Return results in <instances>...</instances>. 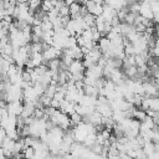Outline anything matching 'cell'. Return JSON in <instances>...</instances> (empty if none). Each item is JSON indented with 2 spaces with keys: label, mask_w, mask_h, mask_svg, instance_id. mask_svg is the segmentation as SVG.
<instances>
[{
  "label": "cell",
  "mask_w": 159,
  "mask_h": 159,
  "mask_svg": "<svg viewBox=\"0 0 159 159\" xmlns=\"http://www.w3.org/2000/svg\"><path fill=\"white\" fill-rule=\"evenodd\" d=\"M81 9H82V4L73 1V2L70 5V16H72V15H76V14H80Z\"/></svg>",
  "instance_id": "9a60e30c"
},
{
  "label": "cell",
  "mask_w": 159,
  "mask_h": 159,
  "mask_svg": "<svg viewBox=\"0 0 159 159\" xmlns=\"http://www.w3.org/2000/svg\"><path fill=\"white\" fill-rule=\"evenodd\" d=\"M58 12H60V16H61V17L70 16V7H68V6H66V5H65V2H63V5L58 9Z\"/></svg>",
  "instance_id": "d6986e66"
},
{
  "label": "cell",
  "mask_w": 159,
  "mask_h": 159,
  "mask_svg": "<svg viewBox=\"0 0 159 159\" xmlns=\"http://www.w3.org/2000/svg\"><path fill=\"white\" fill-rule=\"evenodd\" d=\"M102 76H103V68L98 65H94V66H92V67H89L84 71V77H88L93 81L101 80Z\"/></svg>",
  "instance_id": "7a4b0ae2"
},
{
  "label": "cell",
  "mask_w": 159,
  "mask_h": 159,
  "mask_svg": "<svg viewBox=\"0 0 159 159\" xmlns=\"http://www.w3.org/2000/svg\"><path fill=\"white\" fill-rule=\"evenodd\" d=\"M70 120H71V125L76 127V125H78L80 123L83 122V118H82L78 113H73V114L70 116Z\"/></svg>",
  "instance_id": "e0dca14e"
},
{
  "label": "cell",
  "mask_w": 159,
  "mask_h": 159,
  "mask_svg": "<svg viewBox=\"0 0 159 159\" xmlns=\"http://www.w3.org/2000/svg\"><path fill=\"white\" fill-rule=\"evenodd\" d=\"M111 45H112V42H111L106 36H103V37L98 41V47H99L102 55H107V53L109 52V50H111Z\"/></svg>",
  "instance_id": "30bf717a"
},
{
  "label": "cell",
  "mask_w": 159,
  "mask_h": 159,
  "mask_svg": "<svg viewBox=\"0 0 159 159\" xmlns=\"http://www.w3.org/2000/svg\"><path fill=\"white\" fill-rule=\"evenodd\" d=\"M41 29L43 32H50V31H53V25L52 22L48 20V16H45L42 22H41Z\"/></svg>",
  "instance_id": "7c38bea8"
},
{
  "label": "cell",
  "mask_w": 159,
  "mask_h": 159,
  "mask_svg": "<svg viewBox=\"0 0 159 159\" xmlns=\"http://www.w3.org/2000/svg\"><path fill=\"white\" fill-rule=\"evenodd\" d=\"M143 88H144V94L147 97H158L159 94L155 81H143Z\"/></svg>",
  "instance_id": "277c9868"
},
{
  "label": "cell",
  "mask_w": 159,
  "mask_h": 159,
  "mask_svg": "<svg viewBox=\"0 0 159 159\" xmlns=\"http://www.w3.org/2000/svg\"><path fill=\"white\" fill-rule=\"evenodd\" d=\"M7 138V134H6V130L2 128V127H0V145H1V143L5 140Z\"/></svg>",
  "instance_id": "ffe728a7"
},
{
  "label": "cell",
  "mask_w": 159,
  "mask_h": 159,
  "mask_svg": "<svg viewBox=\"0 0 159 159\" xmlns=\"http://www.w3.org/2000/svg\"><path fill=\"white\" fill-rule=\"evenodd\" d=\"M96 111L102 116V118H112V114H113V111L109 106V102L108 103H98L96 104Z\"/></svg>",
  "instance_id": "52a82bcc"
},
{
  "label": "cell",
  "mask_w": 159,
  "mask_h": 159,
  "mask_svg": "<svg viewBox=\"0 0 159 159\" xmlns=\"http://www.w3.org/2000/svg\"><path fill=\"white\" fill-rule=\"evenodd\" d=\"M102 16H103V19L106 20V22H111L114 17H117V11L113 9V7H111V6H108V5H103V12H102Z\"/></svg>",
  "instance_id": "9c48e42d"
},
{
  "label": "cell",
  "mask_w": 159,
  "mask_h": 159,
  "mask_svg": "<svg viewBox=\"0 0 159 159\" xmlns=\"http://www.w3.org/2000/svg\"><path fill=\"white\" fill-rule=\"evenodd\" d=\"M148 159H159V158H158V155H157V153H154V154H152V155H149V157H148Z\"/></svg>",
  "instance_id": "603a6c76"
},
{
  "label": "cell",
  "mask_w": 159,
  "mask_h": 159,
  "mask_svg": "<svg viewBox=\"0 0 159 159\" xmlns=\"http://www.w3.org/2000/svg\"><path fill=\"white\" fill-rule=\"evenodd\" d=\"M153 77H154V80H155V82H158V83H159V70H158L157 72H154V73H153Z\"/></svg>",
  "instance_id": "44dd1931"
},
{
  "label": "cell",
  "mask_w": 159,
  "mask_h": 159,
  "mask_svg": "<svg viewBox=\"0 0 159 159\" xmlns=\"http://www.w3.org/2000/svg\"><path fill=\"white\" fill-rule=\"evenodd\" d=\"M155 124H157V127L159 128V117H158V118L155 119Z\"/></svg>",
  "instance_id": "cb8c5ba5"
},
{
  "label": "cell",
  "mask_w": 159,
  "mask_h": 159,
  "mask_svg": "<svg viewBox=\"0 0 159 159\" xmlns=\"http://www.w3.org/2000/svg\"><path fill=\"white\" fill-rule=\"evenodd\" d=\"M22 157L24 159H32L35 157V149L32 147H25L22 150Z\"/></svg>",
  "instance_id": "2e32d148"
},
{
  "label": "cell",
  "mask_w": 159,
  "mask_h": 159,
  "mask_svg": "<svg viewBox=\"0 0 159 159\" xmlns=\"http://www.w3.org/2000/svg\"><path fill=\"white\" fill-rule=\"evenodd\" d=\"M149 109L159 112V96L158 97H150L149 98Z\"/></svg>",
  "instance_id": "5bb4252c"
},
{
  "label": "cell",
  "mask_w": 159,
  "mask_h": 159,
  "mask_svg": "<svg viewBox=\"0 0 159 159\" xmlns=\"http://www.w3.org/2000/svg\"><path fill=\"white\" fill-rule=\"evenodd\" d=\"M15 142L16 140H12L10 138H6L2 143H1V149L4 150V154L6 158H12L14 155V149H15Z\"/></svg>",
  "instance_id": "8992f818"
},
{
  "label": "cell",
  "mask_w": 159,
  "mask_h": 159,
  "mask_svg": "<svg viewBox=\"0 0 159 159\" xmlns=\"http://www.w3.org/2000/svg\"><path fill=\"white\" fill-rule=\"evenodd\" d=\"M139 15L147 20H154V14H153V9L150 5V1H142L140 2V10H139Z\"/></svg>",
  "instance_id": "3957f363"
},
{
  "label": "cell",
  "mask_w": 159,
  "mask_h": 159,
  "mask_svg": "<svg viewBox=\"0 0 159 159\" xmlns=\"http://www.w3.org/2000/svg\"><path fill=\"white\" fill-rule=\"evenodd\" d=\"M67 71L71 73V75H76V73H82L86 71L84 66H83V62L82 60H73V62L68 66Z\"/></svg>",
  "instance_id": "ba28073f"
},
{
  "label": "cell",
  "mask_w": 159,
  "mask_h": 159,
  "mask_svg": "<svg viewBox=\"0 0 159 159\" xmlns=\"http://www.w3.org/2000/svg\"><path fill=\"white\" fill-rule=\"evenodd\" d=\"M6 109L9 112V114H12L15 117H20L24 109V103H21V101L19 102H10L6 104Z\"/></svg>",
  "instance_id": "5b68a950"
},
{
  "label": "cell",
  "mask_w": 159,
  "mask_h": 159,
  "mask_svg": "<svg viewBox=\"0 0 159 159\" xmlns=\"http://www.w3.org/2000/svg\"><path fill=\"white\" fill-rule=\"evenodd\" d=\"M0 159H6V157H5V154H4V150L1 149V147H0Z\"/></svg>",
  "instance_id": "7402d4cb"
},
{
  "label": "cell",
  "mask_w": 159,
  "mask_h": 159,
  "mask_svg": "<svg viewBox=\"0 0 159 159\" xmlns=\"http://www.w3.org/2000/svg\"><path fill=\"white\" fill-rule=\"evenodd\" d=\"M43 63L45 62H50V61H53V60H58L60 56H62V51L55 48L53 46H48L43 52Z\"/></svg>",
  "instance_id": "6da1fadb"
},
{
  "label": "cell",
  "mask_w": 159,
  "mask_h": 159,
  "mask_svg": "<svg viewBox=\"0 0 159 159\" xmlns=\"http://www.w3.org/2000/svg\"><path fill=\"white\" fill-rule=\"evenodd\" d=\"M133 118L137 119V120H139V122H143L147 118V112L143 111V109L134 108V111H133Z\"/></svg>",
  "instance_id": "4fadbf2b"
},
{
  "label": "cell",
  "mask_w": 159,
  "mask_h": 159,
  "mask_svg": "<svg viewBox=\"0 0 159 159\" xmlns=\"http://www.w3.org/2000/svg\"><path fill=\"white\" fill-rule=\"evenodd\" d=\"M150 55H152L154 58H159V40H158V39L155 40L154 46L150 48Z\"/></svg>",
  "instance_id": "ac0fdd59"
},
{
  "label": "cell",
  "mask_w": 159,
  "mask_h": 159,
  "mask_svg": "<svg viewBox=\"0 0 159 159\" xmlns=\"http://www.w3.org/2000/svg\"><path fill=\"white\" fill-rule=\"evenodd\" d=\"M142 149H143V153L147 157H149V155H152V154L155 153V144L153 142H147V143H144V145L142 147Z\"/></svg>",
  "instance_id": "8fae6325"
}]
</instances>
